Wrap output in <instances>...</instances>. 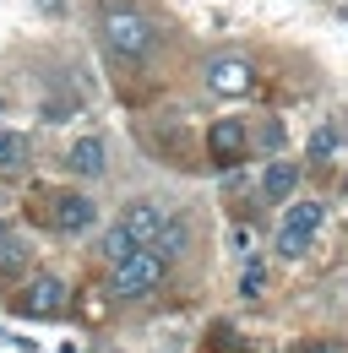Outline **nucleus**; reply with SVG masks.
Masks as SVG:
<instances>
[{"label": "nucleus", "instance_id": "f257e3e1", "mask_svg": "<svg viewBox=\"0 0 348 353\" xmlns=\"http://www.w3.org/2000/svg\"><path fill=\"white\" fill-rule=\"evenodd\" d=\"M164 272H169V256H158L153 245H142V250H130L126 261H115L109 288H115L120 299H147V294L164 288Z\"/></svg>", "mask_w": 348, "mask_h": 353}, {"label": "nucleus", "instance_id": "f03ea898", "mask_svg": "<svg viewBox=\"0 0 348 353\" xmlns=\"http://www.w3.org/2000/svg\"><path fill=\"white\" fill-rule=\"evenodd\" d=\"M104 44L115 49L120 60H142V54H153V44H158V28L142 11L115 6V11H104Z\"/></svg>", "mask_w": 348, "mask_h": 353}, {"label": "nucleus", "instance_id": "7ed1b4c3", "mask_svg": "<svg viewBox=\"0 0 348 353\" xmlns=\"http://www.w3.org/2000/svg\"><path fill=\"white\" fill-rule=\"evenodd\" d=\"M321 218H327L321 201H294L289 218H283V228H278V250H283L289 261H300L304 250H310V239H316V228H321Z\"/></svg>", "mask_w": 348, "mask_h": 353}, {"label": "nucleus", "instance_id": "20e7f679", "mask_svg": "<svg viewBox=\"0 0 348 353\" xmlns=\"http://www.w3.org/2000/svg\"><path fill=\"white\" fill-rule=\"evenodd\" d=\"M207 88L223 92V98H245V92L256 88V65L240 60V54H213L207 60Z\"/></svg>", "mask_w": 348, "mask_h": 353}, {"label": "nucleus", "instance_id": "39448f33", "mask_svg": "<svg viewBox=\"0 0 348 353\" xmlns=\"http://www.w3.org/2000/svg\"><path fill=\"white\" fill-rule=\"evenodd\" d=\"M49 218L60 234H87L93 223H98V201L82 196V190H66V196H55V207H49Z\"/></svg>", "mask_w": 348, "mask_h": 353}, {"label": "nucleus", "instance_id": "423d86ee", "mask_svg": "<svg viewBox=\"0 0 348 353\" xmlns=\"http://www.w3.org/2000/svg\"><path fill=\"white\" fill-rule=\"evenodd\" d=\"M164 207L158 201H130L126 212H120V228H126L136 245H158V234H164Z\"/></svg>", "mask_w": 348, "mask_h": 353}, {"label": "nucleus", "instance_id": "0eeeda50", "mask_svg": "<svg viewBox=\"0 0 348 353\" xmlns=\"http://www.w3.org/2000/svg\"><path fill=\"white\" fill-rule=\"evenodd\" d=\"M22 310H28V315H60V310H66V283H60V277H49V272L33 277V283H28V294H22Z\"/></svg>", "mask_w": 348, "mask_h": 353}, {"label": "nucleus", "instance_id": "6e6552de", "mask_svg": "<svg viewBox=\"0 0 348 353\" xmlns=\"http://www.w3.org/2000/svg\"><path fill=\"white\" fill-rule=\"evenodd\" d=\"M207 152H213V163H240L245 158V125L240 120H218L207 131Z\"/></svg>", "mask_w": 348, "mask_h": 353}, {"label": "nucleus", "instance_id": "1a4fd4ad", "mask_svg": "<svg viewBox=\"0 0 348 353\" xmlns=\"http://www.w3.org/2000/svg\"><path fill=\"white\" fill-rule=\"evenodd\" d=\"M66 169L82 179H98L109 169V152H104V141L98 136H82V141H71V152H66Z\"/></svg>", "mask_w": 348, "mask_h": 353}, {"label": "nucleus", "instance_id": "9d476101", "mask_svg": "<svg viewBox=\"0 0 348 353\" xmlns=\"http://www.w3.org/2000/svg\"><path fill=\"white\" fill-rule=\"evenodd\" d=\"M294 185H300V163H267V174H261V196L267 201H289Z\"/></svg>", "mask_w": 348, "mask_h": 353}, {"label": "nucleus", "instance_id": "9b49d317", "mask_svg": "<svg viewBox=\"0 0 348 353\" xmlns=\"http://www.w3.org/2000/svg\"><path fill=\"white\" fill-rule=\"evenodd\" d=\"M28 152H33V147H28V136H22V131H0V174L22 169V163H28Z\"/></svg>", "mask_w": 348, "mask_h": 353}, {"label": "nucleus", "instance_id": "f8f14e48", "mask_svg": "<svg viewBox=\"0 0 348 353\" xmlns=\"http://www.w3.org/2000/svg\"><path fill=\"white\" fill-rule=\"evenodd\" d=\"M130 250H142V245H136V239H130L126 228H120V223H115V228H109V234H104V256H109V261H126Z\"/></svg>", "mask_w": 348, "mask_h": 353}, {"label": "nucleus", "instance_id": "ddd939ff", "mask_svg": "<svg viewBox=\"0 0 348 353\" xmlns=\"http://www.w3.org/2000/svg\"><path fill=\"white\" fill-rule=\"evenodd\" d=\"M153 250H158V256H180V250H185V223H164V234H158V245H153Z\"/></svg>", "mask_w": 348, "mask_h": 353}, {"label": "nucleus", "instance_id": "4468645a", "mask_svg": "<svg viewBox=\"0 0 348 353\" xmlns=\"http://www.w3.org/2000/svg\"><path fill=\"white\" fill-rule=\"evenodd\" d=\"M338 152V125H316L310 131V158H332Z\"/></svg>", "mask_w": 348, "mask_h": 353}, {"label": "nucleus", "instance_id": "2eb2a0df", "mask_svg": "<svg viewBox=\"0 0 348 353\" xmlns=\"http://www.w3.org/2000/svg\"><path fill=\"white\" fill-rule=\"evenodd\" d=\"M294 353H348V343L343 337H321V343H300Z\"/></svg>", "mask_w": 348, "mask_h": 353}, {"label": "nucleus", "instance_id": "dca6fc26", "mask_svg": "<svg viewBox=\"0 0 348 353\" xmlns=\"http://www.w3.org/2000/svg\"><path fill=\"white\" fill-rule=\"evenodd\" d=\"M261 283H267V266H261V261H251V266H245V283H240V288H245V294L256 299V294H261Z\"/></svg>", "mask_w": 348, "mask_h": 353}, {"label": "nucleus", "instance_id": "f3484780", "mask_svg": "<svg viewBox=\"0 0 348 353\" xmlns=\"http://www.w3.org/2000/svg\"><path fill=\"white\" fill-rule=\"evenodd\" d=\"M261 147H267V152H278V147H283V125H278V120H272V125H261Z\"/></svg>", "mask_w": 348, "mask_h": 353}, {"label": "nucleus", "instance_id": "a211bd4d", "mask_svg": "<svg viewBox=\"0 0 348 353\" xmlns=\"http://www.w3.org/2000/svg\"><path fill=\"white\" fill-rule=\"evenodd\" d=\"M39 11H55V17H60V11H66V0H39Z\"/></svg>", "mask_w": 348, "mask_h": 353}, {"label": "nucleus", "instance_id": "6ab92c4d", "mask_svg": "<svg viewBox=\"0 0 348 353\" xmlns=\"http://www.w3.org/2000/svg\"><path fill=\"white\" fill-rule=\"evenodd\" d=\"M0 239H6V223H0Z\"/></svg>", "mask_w": 348, "mask_h": 353}, {"label": "nucleus", "instance_id": "aec40b11", "mask_svg": "<svg viewBox=\"0 0 348 353\" xmlns=\"http://www.w3.org/2000/svg\"><path fill=\"white\" fill-rule=\"evenodd\" d=\"M0 103H6V98H0Z\"/></svg>", "mask_w": 348, "mask_h": 353}]
</instances>
